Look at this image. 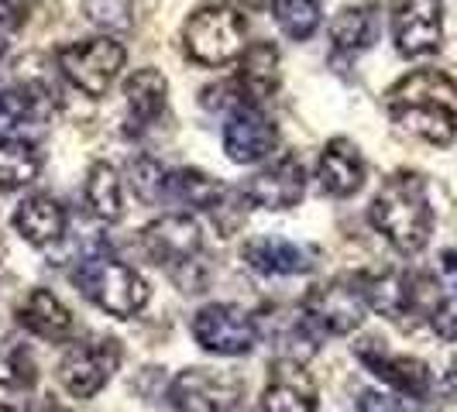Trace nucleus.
<instances>
[{"instance_id": "obj_24", "label": "nucleus", "mask_w": 457, "mask_h": 412, "mask_svg": "<svg viewBox=\"0 0 457 412\" xmlns=\"http://www.w3.org/2000/svg\"><path fill=\"white\" fill-rule=\"evenodd\" d=\"M165 93H169V83L159 69H137L124 83V100L137 124H152L165 111Z\"/></svg>"}, {"instance_id": "obj_11", "label": "nucleus", "mask_w": 457, "mask_h": 412, "mask_svg": "<svg viewBox=\"0 0 457 412\" xmlns=\"http://www.w3.org/2000/svg\"><path fill=\"white\" fill-rule=\"evenodd\" d=\"M120 365L117 341H96L72 347L59 361V382L72 399H93L96 391L111 382V375Z\"/></svg>"}, {"instance_id": "obj_33", "label": "nucleus", "mask_w": 457, "mask_h": 412, "mask_svg": "<svg viewBox=\"0 0 457 412\" xmlns=\"http://www.w3.org/2000/svg\"><path fill=\"white\" fill-rule=\"evenodd\" d=\"M430 323H434V330L440 334V337H447V341H454L457 337V309H451V306H444Z\"/></svg>"}, {"instance_id": "obj_35", "label": "nucleus", "mask_w": 457, "mask_h": 412, "mask_svg": "<svg viewBox=\"0 0 457 412\" xmlns=\"http://www.w3.org/2000/svg\"><path fill=\"white\" fill-rule=\"evenodd\" d=\"M444 395H447L451 402H457V367L444 378Z\"/></svg>"}, {"instance_id": "obj_34", "label": "nucleus", "mask_w": 457, "mask_h": 412, "mask_svg": "<svg viewBox=\"0 0 457 412\" xmlns=\"http://www.w3.org/2000/svg\"><path fill=\"white\" fill-rule=\"evenodd\" d=\"M444 272H447V282L457 293V254H444Z\"/></svg>"}, {"instance_id": "obj_31", "label": "nucleus", "mask_w": 457, "mask_h": 412, "mask_svg": "<svg viewBox=\"0 0 457 412\" xmlns=\"http://www.w3.org/2000/svg\"><path fill=\"white\" fill-rule=\"evenodd\" d=\"M358 412H406V406H403L399 399L386 395V391L368 389V391H361V399H358Z\"/></svg>"}, {"instance_id": "obj_22", "label": "nucleus", "mask_w": 457, "mask_h": 412, "mask_svg": "<svg viewBox=\"0 0 457 412\" xmlns=\"http://www.w3.org/2000/svg\"><path fill=\"white\" fill-rule=\"evenodd\" d=\"M42 172V152L24 137H4L0 141V189L14 193L35 183Z\"/></svg>"}, {"instance_id": "obj_5", "label": "nucleus", "mask_w": 457, "mask_h": 412, "mask_svg": "<svg viewBox=\"0 0 457 412\" xmlns=\"http://www.w3.org/2000/svg\"><path fill=\"white\" fill-rule=\"evenodd\" d=\"M248 21L234 7H204L183 28L186 55L200 66H224L245 52Z\"/></svg>"}, {"instance_id": "obj_12", "label": "nucleus", "mask_w": 457, "mask_h": 412, "mask_svg": "<svg viewBox=\"0 0 457 412\" xmlns=\"http://www.w3.org/2000/svg\"><path fill=\"white\" fill-rule=\"evenodd\" d=\"M354 354L358 361L375 375L382 378L392 391L406 395V399H423L430 391V367L423 365L420 358H410V354H392L389 347H382L378 341H361L354 343Z\"/></svg>"}, {"instance_id": "obj_19", "label": "nucleus", "mask_w": 457, "mask_h": 412, "mask_svg": "<svg viewBox=\"0 0 457 412\" xmlns=\"http://www.w3.org/2000/svg\"><path fill=\"white\" fill-rule=\"evenodd\" d=\"M237 90L252 103H262L278 90V48L272 42H254L241 52Z\"/></svg>"}, {"instance_id": "obj_20", "label": "nucleus", "mask_w": 457, "mask_h": 412, "mask_svg": "<svg viewBox=\"0 0 457 412\" xmlns=\"http://www.w3.org/2000/svg\"><path fill=\"white\" fill-rule=\"evenodd\" d=\"M18 323L42 341H66L76 326L72 313L48 289H31V296L24 299V306L18 309Z\"/></svg>"}, {"instance_id": "obj_6", "label": "nucleus", "mask_w": 457, "mask_h": 412, "mask_svg": "<svg viewBox=\"0 0 457 412\" xmlns=\"http://www.w3.org/2000/svg\"><path fill=\"white\" fill-rule=\"evenodd\" d=\"M124 45L114 38H90V42H76L59 52V69L66 72V79L83 90L87 96H104L111 90L114 76L124 69Z\"/></svg>"}, {"instance_id": "obj_16", "label": "nucleus", "mask_w": 457, "mask_h": 412, "mask_svg": "<svg viewBox=\"0 0 457 412\" xmlns=\"http://www.w3.org/2000/svg\"><path fill=\"white\" fill-rule=\"evenodd\" d=\"M317 183L327 196H337V200L354 196L365 185V159L354 141H347V137L327 141L320 161H317Z\"/></svg>"}, {"instance_id": "obj_17", "label": "nucleus", "mask_w": 457, "mask_h": 412, "mask_svg": "<svg viewBox=\"0 0 457 412\" xmlns=\"http://www.w3.org/2000/svg\"><path fill=\"white\" fill-rule=\"evenodd\" d=\"M245 261L252 265L254 272L262 275H306L317 265V251L296 244V241H286V237H275V234H262L245 241Z\"/></svg>"}, {"instance_id": "obj_2", "label": "nucleus", "mask_w": 457, "mask_h": 412, "mask_svg": "<svg viewBox=\"0 0 457 412\" xmlns=\"http://www.w3.org/2000/svg\"><path fill=\"white\" fill-rule=\"evenodd\" d=\"M368 220L399 254H420L434 234V206L416 172L389 176L368 206Z\"/></svg>"}, {"instance_id": "obj_8", "label": "nucleus", "mask_w": 457, "mask_h": 412, "mask_svg": "<svg viewBox=\"0 0 457 412\" xmlns=\"http://www.w3.org/2000/svg\"><path fill=\"white\" fill-rule=\"evenodd\" d=\"M141 241H145V251L152 254L159 265H165L172 278L189 272L200 261V251H204V230L186 213H169L155 224H148Z\"/></svg>"}, {"instance_id": "obj_28", "label": "nucleus", "mask_w": 457, "mask_h": 412, "mask_svg": "<svg viewBox=\"0 0 457 412\" xmlns=\"http://www.w3.org/2000/svg\"><path fill=\"white\" fill-rule=\"evenodd\" d=\"M131 189L141 203H162L165 200V172L155 159L141 155V159L131 161Z\"/></svg>"}, {"instance_id": "obj_26", "label": "nucleus", "mask_w": 457, "mask_h": 412, "mask_svg": "<svg viewBox=\"0 0 457 412\" xmlns=\"http://www.w3.org/2000/svg\"><path fill=\"white\" fill-rule=\"evenodd\" d=\"M320 7L323 0H272V18L293 42H306L320 28Z\"/></svg>"}, {"instance_id": "obj_27", "label": "nucleus", "mask_w": 457, "mask_h": 412, "mask_svg": "<svg viewBox=\"0 0 457 412\" xmlns=\"http://www.w3.org/2000/svg\"><path fill=\"white\" fill-rule=\"evenodd\" d=\"M38 96L31 90H4L0 93V135L11 137L28 120H38Z\"/></svg>"}, {"instance_id": "obj_30", "label": "nucleus", "mask_w": 457, "mask_h": 412, "mask_svg": "<svg viewBox=\"0 0 457 412\" xmlns=\"http://www.w3.org/2000/svg\"><path fill=\"white\" fill-rule=\"evenodd\" d=\"M0 412H31L28 389H24V385H18V382L0 378Z\"/></svg>"}, {"instance_id": "obj_9", "label": "nucleus", "mask_w": 457, "mask_h": 412, "mask_svg": "<svg viewBox=\"0 0 457 412\" xmlns=\"http://www.w3.org/2000/svg\"><path fill=\"white\" fill-rule=\"evenodd\" d=\"M392 38L406 59L434 55L444 42L440 0H392Z\"/></svg>"}, {"instance_id": "obj_15", "label": "nucleus", "mask_w": 457, "mask_h": 412, "mask_svg": "<svg viewBox=\"0 0 457 412\" xmlns=\"http://www.w3.org/2000/svg\"><path fill=\"white\" fill-rule=\"evenodd\" d=\"M262 412H317V385L299 358H282L272 365L262 391Z\"/></svg>"}, {"instance_id": "obj_3", "label": "nucleus", "mask_w": 457, "mask_h": 412, "mask_svg": "<svg viewBox=\"0 0 457 412\" xmlns=\"http://www.w3.org/2000/svg\"><path fill=\"white\" fill-rule=\"evenodd\" d=\"M72 282H76V289L90 299L93 306H100L104 313L120 317V320L141 313L145 302H148V285H145V278H141L131 265H124L120 258H114V254H107V251L87 254V258L76 265Z\"/></svg>"}, {"instance_id": "obj_21", "label": "nucleus", "mask_w": 457, "mask_h": 412, "mask_svg": "<svg viewBox=\"0 0 457 412\" xmlns=\"http://www.w3.org/2000/svg\"><path fill=\"white\" fill-rule=\"evenodd\" d=\"M375 38H378V11L371 4L344 7L330 21V42H334V52L341 55H358L375 45Z\"/></svg>"}, {"instance_id": "obj_32", "label": "nucleus", "mask_w": 457, "mask_h": 412, "mask_svg": "<svg viewBox=\"0 0 457 412\" xmlns=\"http://www.w3.org/2000/svg\"><path fill=\"white\" fill-rule=\"evenodd\" d=\"M31 0H0V28H21Z\"/></svg>"}, {"instance_id": "obj_4", "label": "nucleus", "mask_w": 457, "mask_h": 412, "mask_svg": "<svg viewBox=\"0 0 457 412\" xmlns=\"http://www.w3.org/2000/svg\"><path fill=\"white\" fill-rule=\"evenodd\" d=\"M368 306L365 275H337L327 285H317L310 296L303 299V317L317 334H330V337H344L351 330H358Z\"/></svg>"}, {"instance_id": "obj_14", "label": "nucleus", "mask_w": 457, "mask_h": 412, "mask_svg": "<svg viewBox=\"0 0 457 412\" xmlns=\"http://www.w3.org/2000/svg\"><path fill=\"white\" fill-rule=\"evenodd\" d=\"M275 148V124L254 103H237L224 124V152L237 165L269 159Z\"/></svg>"}, {"instance_id": "obj_7", "label": "nucleus", "mask_w": 457, "mask_h": 412, "mask_svg": "<svg viewBox=\"0 0 457 412\" xmlns=\"http://www.w3.org/2000/svg\"><path fill=\"white\" fill-rule=\"evenodd\" d=\"M193 337L204 347L206 354H217V358H241L248 354L258 341V330L254 320L241 309V306H230V302H210L204 306L196 317H193Z\"/></svg>"}, {"instance_id": "obj_10", "label": "nucleus", "mask_w": 457, "mask_h": 412, "mask_svg": "<svg viewBox=\"0 0 457 412\" xmlns=\"http://www.w3.org/2000/svg\"><path fill=\"white\" fill-rule=\"evenodd\" d=\"M169 399L179 412H230L241 399V382L224 371L186 367L176 375Z\"/></svg>"}, {"instance_id": "obj_23", "label": "nucleus", "mask_w": 457, "mask_h": 412, "mask_svg": "<svg viewBox=\"0 0 457 412\" xmlns=\"http://www.w3.org/2000/svg\"><path fill=\"white\" fill-rule=\"evenodd\" d=\"M224 196H228V189L200 169H179V172L165 176V200H172V203L213 210V206H220Z\"/></svg>"}, {"instance_id": "obj_29", "label": "nucleus", "mask_w": 457, "mask_h": 412, "mask_svg": "<svg viewBox=\"0 0 457 412\" xmlns=\"http://www.w3.org/2000/svg\"><path fill=\"white\" fill-rule=\"evenodd\" d=\"M83 11L96 28L107 31H124L131 28V14H135V0H83Z\"/></svg>"}, {"instance_id": "obj_18", "label": "nucleus", "mask_w": 457, "mask_h": 412, "mask_svg": "<svg viewBox=\"0 0 457 412\" xmlns=\"http://www.w3.org/2000/svg\"><path fill=\"white\" fill-rule=\"evenodd\" d=\"M14 227L28 244L46 248V244H55L66 234V210L52 196H28L14 210Z\"/></svg>"}, {"instance_id": "obj_37", "label": "nucleus", "mask_w": 457, "mask_h": 412, "mask_svg": "<svg viewBox=\"0 0 457 412\" xmlns=\"http://www.w3.org/2000/svg\"><path fill=\"white\" fill-rule=\"evenodd\" d=\"M46 412H66V409H59V406H48Z\"/></svg>"}, {"instance_id": "obj_13", "label": "nucleus", "mask_w": 457, "mask_h": 412, "mask_svg": "<svg viewBox=\"0 0 457 412\" xmlns=\"http://www.w3.org/2000/svg\"><path fill=\"white\" fill-rule=\"evenodd\" d=\"M303 193H306V172H303V161L289 152L241 185V196L262 210H289L303 200Z\"/></svg>"}, {"instance_id": "obj_1", "label": "nucleus", "mask_w": 457, "mask_h": 412, "mask_svg": "<svg viewBox=\"0 0 457 412\" xmlns=\"http://www.w3.org/2000/svg\"><path fill=\"white\" fill-rule=\"evenodd\" d=\"M389 114L410 135L447 148L457 135V87L436 69H420L389 90Z\"/></svg>"}, {"instance_id": "obj_25", "label": "nucleus", "mask_w": 457, "mask_h": 412, "mask_svg": "<svg viewBox=\"0 0 457 412\" xmlns=\"http://www.w3.org/2000/svg\"><path fill=\"white\" fill-rule=\"evenodd\" d=\"M87 203H90L93 217L117 224L124 217V193H120V179H117L114 165L96 161L87 176Z\"/></svg>"}, {"instance_id": "obj_36", "label": "nucleus", "mask_w": 457, "mask_h": 412, "mask_svg": "<svg viewBox=\"0 0 457 412\" xmlns=\"http://www.w3.org/2000/svg\"><path fill=\"white\" fill-rule=\"evenodd\" d=\"M241 4H248V7H258V4H262V0H241Z\"/></svg>"}]
</instances>
